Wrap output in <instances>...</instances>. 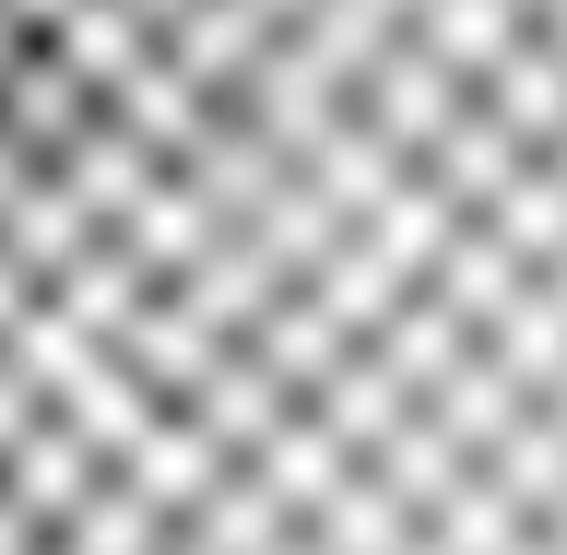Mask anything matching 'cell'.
Listing matches in <instances>:
<instances>
[{"label":"cell","mask_w":567,"mask_h":555,"mask_svg":"<svg viewBox=\"0 0 567 555\" xmlns=\"http://www.w3.org/2000/svg\"><path fill=\"white\" fill-rule=\"evenodd\" d=\"M83 555H567V0H106Z\"/></svg>","instance_id":"cell-1"}]
</instances>
